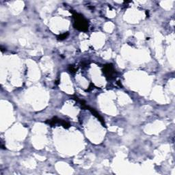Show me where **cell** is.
Wrapping results in <instances>:
<instances>
[{"mask_svg": "<svg viewBox=\"0 0 175 175\" xmlns=\"http://www.w3.org/2000/svg\"><path fill=\"white\" fill-rule=\"evenodd\" d=\"M103 72L106 77H108L109 79H112L115 74V69L112 64H106L104 66Z\"/></svg>", "mask_w": 175, "mask_h": 175, "instance_id": "cell-2", "label": "cell"}, {"mask_svg": "<svg viewBox=\"0 0 175 175\" xmlns=\"http://www.w3.org/2000/svg\"><path fill=\"white\" fill-rule=\"evenodd\" d=\"M82 108H84V109H88L89 111L91 112H92V114H93V115H94V116H95L98 118L100 122H101V124H103V125H104V127H105V124L104 120L103 119V118L101 116L99 115V114L97 112H96V111L95 110V109H93V108H92L89 107V106H88L86 104L82 105Z\"/></svg>", "mask_w": 175, "mask_h": 175, "instance_id": "cell-3", "label": "cell"}, {"mask_svg": "<svg viewBox=\"0 0 175 175\" xmlns=\"http://www.w3.org/2000/svg\"><path fill=\"white\" fill-rule=\"evenodd\" d=\"M68 69H69V71L71 72H72V73H75V71H77V69L75 68L73 66H69V67H68Z\"/></svg>", "mask_w": 175, "mask_h": 175, "instance_id": "cell-5", "label": "cell"}, {"mask_svg": "<svg viewBox=\"0 0 175 175\" xmlns=\"http://www.w3.org/2000/svg\"><path fill=\"white\" fill-rule=\"evenodd\" d=\"M68 36V32H66V33H64L62 34H60V35H59L58 36V40H64L65 39H67Z\"/></svg>", "mask_w": 175, "mask_h": 175, "instance_id": "cell-4", "label": "cell"}, {"mask_svg": "<svg viewBox=\"0 0 175 175\" xmlns=\"http://www.w3.org/2000/svg\"><path fill=\"white\" fill-rule=\"evenodd\" d=\"M71 12L73 13V16L75 19L74 27L75 29L82 32H86L88 29V22L84 18L82 14L77 13L76 12L71 10Z\"/></svg>", "mask_w": 175, "mask_h": 175, "instance_id": "cell-1", "label": "cell"}]
</instances>
